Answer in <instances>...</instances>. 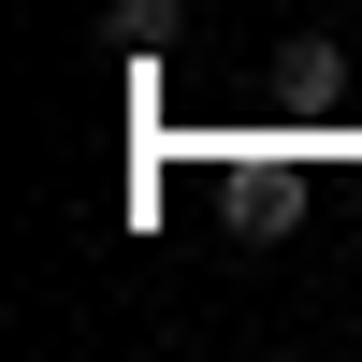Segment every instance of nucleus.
<instances>
[{"mask_svg": "<svg viewBox=\"0 0 362 362\" xmlns=\"http://www.w3.org/2000/svg\"><path fill=\"white\" fill-rule=\"evenodd\" d=\"M290 218H305V174H290V160H247V174H232V232H247V247H276Z\"/></svg>", "mask_w": 362, "mask_h": 362, "instance_id": "nucleus-1", "label": "nucleus"}]
</instances>
